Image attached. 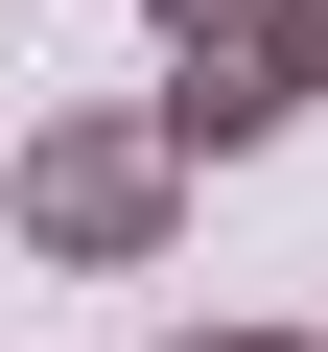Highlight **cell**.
<instances>
[{
	"mask_svg": "<svg viewBox=\"0 0 328 352\" xmlns=\"http://www.w3.org/2000/svg\"><path fill=\"white\" fill-rule=\"evenodd\" d=\"M164 212H188V164H164L141 118H24V164H0V235L71 258V282H141Z\"/></svg>",
	"mask_w": 328,
	"mask_h": 352,
	"instance_id": "1",
	"label": "cell"
},
{
	"mask_svg": "<svg viewBox=\"0 0 328 352\" xmlns=\"http://www.w3.org/2000/svg\"><path fill=\"white\" fill-rule=\"evenodd\" d=\"M211 47H235L258 118H305V94H328V0H258V24H211Z\"/></svg>",
	"mask_w": 328,
	"mask_h": 352,
	"instance_id": "2",
	"label": "cell"
},
{
	"mask_svg": "<svg viewBox=\"0 0 328 352\" xmlns=\"http://www.w3.org/2000/svg\"><path fill=\"white\" fill-rule=\"evenodd\" d=\"M141 24H164V47H211V24H258V0H141Z\"/></svg>",
	"mask_w": 328,
	"mask_h": 352,
	"instance_id": "3",
	"label": "cell"
},
{
	"mask_svg": "<svg viewBox=\"0 0 328 352\" xmlns=\"http://www.w3.org/2000/svg\"><path fill=\"white\" fill-rule=\"evenodd\" d=\"M164 352H305V329H164Z\"/></svg>",
	"mask_w": 328,
	"mask_h": 352,
	"instance_id": "4",
	"label": "cell"
}]
</instances>
